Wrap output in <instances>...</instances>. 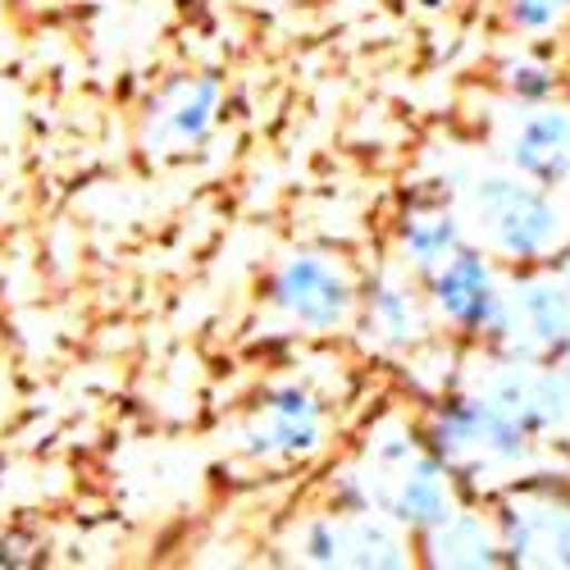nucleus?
I'll list each match as a JSON object with an SVG mask.
<instances>
[{"mask_svg": "<svg viewBox=\"0 0 570 570\" xmlns=\"http://www.w3.org/2000/svg\"><path fill=\"white\" fill-rule=\"evenodd\" d=\"M474 219L484 224L489 243L511 261L543 256L561 233V215L543 187H530L520 178H498V174L474 183Z\"/></svg>", "mask_w": 570, "mask_h": 570, "instance_id": "obj_1", "label": "nucleus"}, {"mask_svg": "<svg viewBox=\"0 0 570 570\" xmlns=\"http://www.w3.org/2000/svg\"><path fill=\"white\" fill-rule=\"evenodd\" d=\"M269 302L283 315H293L302 328H315V334L338 328L356 306L347 274L328 256H315V252H302L278 265V274L269 278Z\"/></svg>", "mask_w": 570, "mask_h": 570, "instance_id": "obj_2", "label": "nucleus"}, {"mask_svg": "<svg viewBox=\"0 0 570 570\" xmlns=\"http://www.w3.org/2000/svg\"><path fill=\"white\" fill-rule=\"evenodd\" d=\"M434 302L456 328H470V334H498L507 311V293L493 283L489 261L465 247L443 269H434Z\"/></svg>", "mask_w": 570, "mask_h": 570, "instance_id": "obj_3", "label": "nucleus"}, {"mask_svg": "<svg viewBox=\"0 0 570 570\" xmlns=\"http://www.w3.org/2000/svg\"><path fill=\"white\" fill-rule=\"evenodd\" d=\"M324 439V411L320 402L297 389L283 384L265 397V415L252 434V452H278V456H311Z\"/></svg>", "mask_w": 570, "mask_h": 570, "instance_id": "obj_4", "label": "nucleus"}, {"mask_svg": "<svg viewBox=\"0 0 570 570\" xmlns=\"http://www.w3.org/2000/svg\"><path fill=\"white\" fill-rule=\"evenodd\" d=\"M511 160L520 174H530L539 187H557L570 178V110H534L520 119L511 137Z\"/></svg>", "mask_w": 570, "mask_h": 570, "instance_id": "obj_5", "label": "nucleus"}, {"mask_svg": "<svg viewBox=\"0 0 570 570\" xmlns=\"http://www.w3.org/2000/svg\"><path fill=\"white\" fill-rule=\"evenodd\" d=\"M520 328L530 347H557L570 343V293L552 278H530L520 283L515 297H507L498 334Z\"/></svg>", "mask_w": 570, "mask_h": 570, "instance_id": "obj_6", "label": "nucleus"}, {"mask_svg": "<svg viewBox=\"0 0 570 570\" xmlns=\"http://www.w3.org/2000/svg\"><path fill=\"white\" fill-rule=\"evenodd\" d=\"M511 420H520L525 430H557L570 415V374L561 370H525L515 365L507 389L493 397Z\"/></svg>", "mask_w": 570, "mask_h": 570, "instance_id": "obj_7", "label": "nucleus"}, {"mask_svg": "<svg viewBox=\"0 0 570 570\" xmlns=\"http://www.w3.org/2000/svg\"><path fill=\"white\" fill-rule=\"evenodd\" d=\"M502 552L515 561H570V511L557 502H525L502 520Z\"/></svg>", "mask_w": 570, "mask_h": 570, "instance_id": "obj_8", "label": "nucleus"}, {"mask_svg": "<svg viewBox=\"0 0 570 570\" xmlns=\"http://www.w3.org/2000/svg\"><path fill=\"white\" fill-rule=\"evenodd\" d=\"M402 247H406V261L415 269L434 274L461 252V224L452 215H443V210H420L402 228Z\"/></svg>", "mask_w": 570, "mask_h": 570, "instance_id": "obj_9", "label": "nucleus"}, {"mask_svg": "<svg viewBox=\"0 0 570 570\" xmlns=\"http://www.w3.org/2000/svg\"><path fill=\"white\" fill-rule=\"evenodd\" d=\"M434 534V561H452V566H484V561H498L493 552H502L489 534H484V520L480 515H448L443 525L430 530Z\"/></svg>", "mask_w": 570, "mask_h": 570, "instance_id": "obj_10", "label": "nucleus"}, {"mask_svg": "<svg viewBox=\"0 0 570 570\" xmlns=\"http://www.w3.org/2000/svg\"><path fill=\"white\" fill-rule=\"evenodd\" d=\"M215 106H219V87L210 78H202L197 87H187V97L165 115V132L174 141H202L215 119Z\"/></svg>", "mask_w": 570, "mask_h": 570, "instance_id": "obj_11", "label": "nucleus"}, {"mask_svg": "<svg viewBox=\"0 0 570 570\" xmlns=\"http://www.w3.org/2000/svg\"><path fill=\"white\" fill-rule=\"evenodd\" d=\"M370 315L379 324V334L393 338V343H406L420 334V315H415V302L406 288H393V283H384V288H374L370 297Z\"/></svg>", "mask_w": 570, "mask_h": 570, "instance_id": "obj_12", "label": "nucleus"}, {"mask_svg": "<svg viewBox=\"0 0 570 570\" xmlns=\"http://www.w3.org/2000/svg\"><path fill=\"white\" fill-rule=\"evenodd\" d=\"M507 82H511V91H515L520 101H548L552 97V73L543 65H525V60H520Z\"/></svg>", "mask_w": 570, "mask_h": 570, "instance_id": "obj_13", "label": "nucleus"}, {"mask_svg": "<svg viewBox=\"0 0 570 570\" xmlns=\"http://www.w3.org/2000/svg\"><path fill=\"white\" fill-rule=\"evenodd\" d=\"M511 19L525 32H543V28H552L561 19V6H557V0H515Z\"/></svg>", "mask_w": 570, "mask_h": 570, "instance_id": "obj_14", "label": "nucleus"}, {"mask_svg": "<svg viewBox=\"0 0 570 570\" xmlns=\"http://www.w3.org/2000/svg\"><path fill=\"white\" fill-rule=\"evenodd\" d=\"M557 6H561V10H566V6H570V0H557Z\"/></svg>", "mask_w": 570, "mask_h": 570, "instance_id": "obj_15", "label": "nucleus"}]
</instances>
